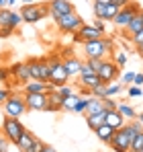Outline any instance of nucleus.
Segmentation results:
<instances>
[{"label": "nucleus", "instance_id": "nucleus-13", "mask_svg": "<svg viewBox=\"0 0 143 152\" xmlns=\"http://www.w3.org/2000/svg\"><path fill=\"white\" fill-rule=\"evenodd\" d=\"M53 88H55L53 84L45 80H37V78H31L29 82H25V93H49Z\"/></svg>", "mask_w": 143, "mask_h": 152}, {"label": "nucleus", "instance_id": "nucleus-40", "mask_svg": "<svg viewBox=\"0 0 143 152\" xmlns=\"http://www.w3.org/2000/svg\"><path fill=\"white\" fill-rule=\"evenodd\" d=\"M127 93H129V97H131V99H133V97H141V86L131 84V86L127 88Z\"/></svg>", "mask_w": 143, "mask_h": 152}, {"label": "nucleus", "instance_id": "nucleus-50", "mask_svg": "<svg viewBox=\"0 0 143 152\" xmlns=\"http://www.w3.org/2000/svg\"><path fill=\"white\" fill-rule=\"evenodd\" d=\"M43 152H57V148H53V146H49V144H45V148H43Z\"/></svg>", "mask_w": 143, "mask_h": 152}, {"label": "nucleus", "instance_id": "nucleus-9", "mask_svg": "<svg viewBox=\"0 0 143 152\" xmlns=\"http://www.w3.org/2000/svg\"><path fill=\"white\" fill-rule=\"evenodd\" d=\"M141 10V6L139 4H135V2H129L127 6H123L119 10V15H117V19H115V25L117 27H121V29H125V27L131 23V19L137 15Z\"/></svg>", "mask_w": 143, "mask_h": 152}, {"label": "nucleus", "instance_id": "nucleus-34", "mask_svg": "<svg viewBox=\"0 0 143 152\" xmlns=\"http://www.w3.org/2000/svg\"><path fill=\"white\" fill-rule=\"evenodd\" d=\"M78 101V95H72L68 99H64V109H68V111H74V105Z\"/></svg>", "mask_w": 143, "mask_h": 152}, {"label": "nucleus", "instance_id": "nucleus-26", "mask_svg": "<svg viewBox=\"0 0 143 152\" xmlns=\"http://www.w3.org/2000/svg\"><path fill=\"white\" fill-rule=\"evenodd\" d=\"M117 109L125 115V119H137V115H139V113H137L131 105H127V103H119V107H117Z\"/></svg>", "mask_w": 143, "mask_h": 152}, {"label": "nucleus", "instance_id": "nucleus-16", "mask_svg": "<svg viewBox=\"0 0 143 152\" xmlns=\"http://www.w3.org/2000/svg\"><path fill=\"white\" fill-rule=\"evenodd\" d=\"M49 10L57 12V15H68V12H74V4L70 0H51L49 2Z\"/></svg>", "mask_w": 143, "mask_h": 152}, {"label": "nucleus", "instance_id": "nucleus-12", "mask_svg": "<svg viewBox=\"0 0 143 152\" xmlns=\"http://www.w3.org/2000/svg\"><path fill=\"white\" fill-rule=\"evenodd\" d=\"M100 37H104V31H100L98 27L94 25H84L80 27L78 31H76V41H92V39H100Z\"/></svg>", "mask_w": 143, "mask_h": 152}, {"label": "nucleus", "instance_id": "nucleus-45", "mask_svg": "<svg viewBox=\"0 0 143 152\" xmlns=\"http://www.w3.org/2000/svg\"><path fill=\"white\" fill-rule=\"evenodd\" d=\"M57 91H59V93H61V95H64V97H66V99H68V97H72V95H74V93H72V88H70V86H68V84H64V86H59V88H57Z\"/></svg>", "mask_w": 143, "mask_h": 152}, {"label": "nucleus", "instance_id": "nucleus-51", "mask_svg": "<svg viewBox=\"0 0 143 152\" xmlns=\"http://www.w3.org/2000/svg\"><path fill=\"white\" fill-rule=\"evenodd\" d=\"M6 4H8V0H0V8H6Z\"/></svg>", "mask_w": 143, "mask_h": 152}, {"label": "nucleus", "instance_id": "nucleus-27", "mask_svg": "<svg viewBox=\"0 0 143 152\" xmlns=\"http://www.w3.org/2000/svg\"><path fill=\"white\" fill-rule=\"evenodd\" d=\"M27 64H29V72H31V78H37V80H41V64H39V60H29Z\"/></svg>", "mask_w": 143, "mask_h": 152}, {"label": "nucleus", "instance_id": "nucleus-55", "mask_svg": "<svg viewBox=\"0 0 143 152\" xmlns=\"http://www.w3.org/2000/svg\"><path fill=\"white\" fill-rule=\"evenodd\" d=\"M137 51H139V56L143 58V45H141V48H137Z\"/></svg>", "mask_w": 143, "mask_h": 152}, {"label": "nucleus", "instance_id": "nucleus-20", "mask_svg": "<svg viewBox=\"0 0 143 152\" xmlns=\"http://www.w3.org/2000/svg\"><path fill=\"white\" fill-rule=\"evenodd\" d=\"M106 107H104V101L98 99V97H90L88 101V109H86V115H92V113H104Z\"/></svg>", "mask_w": 143, "mask_h": 152}, {"label": "nucleus", "instance_id": "nucleus-5", "mask_svg": "<svg viewBox=\"0 0 143 152\" xmlns=\"http://www.w3.org/2000/svg\"><path fill=\"white\" fill-rule=\"evenodd\" d=\"M29 111V107H27V101H25V95L23 97H19V95H10L6 103H4V113L8 115V117H19L21 119V115H25Z\"/></svg>", "mask_w": 143, "mask_h": 152}, {"label": "nucleus", "instance_id": "nucleus-15", "mask_svg": "<svg viewBox=\"0 0 143 152\" xmlns=\"http://www.w3.org/2000/svg\"><path fill=\"white\" fill-rule=\"evenodd\" d=\"M104 119H106V124L113 127V129H121V127H125V115L121 113L119 109H108L106 111V115H104Z\"/></svg>", "mask_w": 143, "mask_h": 152}, {"label": "nucleus", "instance_id": "nucleus-56", "mask_svg": "<svg viewBox=\"0 0 143 152\" xmlns=\"http://www.w3.org/2000/svg\"><path fill=\"white\" fill-rule=\"evenodd\" d=\"M14 2H19V0H8V4H14Z\"/></svg>", "mask_w": 143, "mask_h": 152}, {"label": "nucleus", "instance_id": "nucleus-43", "mask_svg": "<svg viewBox=\"0 0 143 152\" xmlns=\"http://www.w3.org/2000/svg\"><path fill=\"white\" fill-rule=\"evenodd\" d=\"M8 97H10V91H8L6 86H2V88H0V105H4Z\"/></svg>", "mask_w": 143, "mask_h": 152}, {"label": "nucleus", "instance_id": "nucleus-36", "mask_svg": "<svg viewBox=\"0 0 143 152\" xmlns=\"http://www.w3.org/2000/svg\"><path fill=\"white\" fill-rule=\"evenodd\" d=\"M90 66H92V70H94L96 74H98V70H100V66H102V62L104 60H98V58H90V60H86Z\"/></svg>", "mask_w": 143, "mask_h": 152}, {"label": "nucleus", "instance_id": "nucleus-14", "mask_svg": "<svg viewBox=\"0 0 143 152\" xmlns=\"http://www.w3.org/2000/svg\"><path fill=\"white\" fill-rule=\"evenodd\" d=\"M10 74H12V78L17 82H23V84L31 80V72H29V64L27 62H23V64H12L10 66Z\"/></svg>", "mask_w": 143, "mask_h": 152}, {"label": "nucleus", "instance_id": "nucleus-37", "mask_svg": "<svg viewBox=\"0 0 143 152\" xmlns=\"http://www.w3.org/2000/svg\"><path fill=\"white\" fill-rule=\"evenodd\" d=\"M131 41L135 43V48H141L143 45V29L139 33H135V35H131Z\"/></svg>", "mask_w": 143, "mask_h": 152}, {"label": "nucleus", "instance_id": "nucleus-58", "mask_svg": "<svg viewBox=\"0 0 143 152\" xmlns=\"http://www.w3.org/2000/svg\"><path fill=\"white\" fill-rule=\"evenodd\" d=\"M139 152H143V148H141V150H139Z\"/></svg>", "mask_w": 143, "mask_h": 152}, {"label": "nucleus", "instance_id": "nucleus-44", "mask_svg": "<svg viewBox=\"0 0 143 152\" xmlns=\"http://www.w3.org/2000/svg\"><path fill=\"white\" fill-rule=\"evenodd\" d=\"M121 82H123V84H133V82H135V72H127V74L123 76Z\"/></svg>", "mask_w": 143, "mask_h": 152}, {"label": "nucleus", "instance_id": "nucleus-33", "mask_svg": "<svg viewBox=\"0 0 143 152\" xmlns=\"http://www.w3.org/2000/svg\"><path fill=\"white\" fill-rule=\"evenodd\" d=\"M143 148V129L133 138V142H131V150H135V152H139Z\"/></svg>", "mask_w": 143, "mask_h": 152}, {"label": "nucleus", "instance_id": "nucleus-42", "mask_svg": "<svg viewBox=\"0 0 143 152\" xmlns=\"http://www.w3.org/2000/svg\"><path fill=\"white\" fill-rule=\"evenodd\" d=\"M115 62H117L119 66H125V64H127V53H125V51H119V53L115 56Z\"/></svg>", "mask_w": 143, "mask_h": 152}, {"label": "nucleus", "instance_id": "nucleus-53", "mask_svg": "<svg viewBox=\"0 0 143 152\" xmlns=\"http://www.w3.org/2000/svg\"><path fill=\"white\" fill-rule=\"evenodd\" d=\"M137 119H139V124L143 126V113H139V115H137Z\"/></svg>", "mask_w": 143, "mask_h": 152}, {"label": "nucleus", "instance_id": "nucleus-47", "mask_svg": "<svg viewBox=\"0 0 143 152\" xmlns=\"http://www.w3.org/2000/svg\"><path fill=\"white\" fill-rule=\"evenodd\" d=\"M135 86H141L143 84V74H135V82H133Z\"/></svg>", "mask_w": 143, "mask_h": 152}, {"label": "nucleus", "instance_id": "nucleus-38", "mask_svg": "<svg viewBox=\"0 0 143 152\" xmlns=\"http://www.w3.org/2000/svg\"><path fill=\"white\" fill-rule=\"evenodd\" d=\"M8 144H12V142H10V140L0 132V152H6V150H8Z\"/></svg>", "mask_w": 143, "mask_h": 152}, {"label": "nucleus", "instance_id": "nucleus-52", "mask_svg": "<svg viewBox=\"0 0 143 152\" xmlns=\"http://www.w3.org/2000/svg\"><path fill=\"white\" fill-rule=\"evenodd\" d=\"M25 4H37V0H23Z\"/></svg>", "mask_w": 143, "mask_h": 152}, {"label": "nucleus", "instance_id": "nucleus-30", "mask_svg": "<svg viewBox=\"0 0 143 152\" xmlns=\"http://www.w3.org/2000/svg\"><path fill=\"white\" fill-rule=\"evenodd\" d=\"M123 91H125V84H123V82H117V84H110V82H108V86H106V97L119 95Z\"/></svg>", "mask_w": 143, "mask_h": 152}, {"label": "nucleus", "instance_id": "nucleus-18", "mask_svg": "<svg viewBox=\"0 0 143 152\" xmlns=\"http://www.w3.org/2000/svg\"><path fill=\"white\" fill-rule=\"evenodd\" d=\"M64 66H66V70H68V74L72 76H80V68H82V62L76 58V56H68V58H64Z\"/></svg>", "mask_w": 143, "mask_h": 152}, {"label": "nucleus", "instance_id": "nucleus-35", "mask_svg": "<svg viewBox=\"0 0 143 152\" xmlns=\"http://www.w3.org/2000/svg\"><path fill=\"white\" fill-rule=\"evenodd\" d=\"M43 148H45V144L39 140V138H35V142H33V146L29 148L27 152H43Z\"/></svg>", "mask_w": 143, "mask_h": 152}, {"label": "nucleus", "instance_id": "nucleus-54", "mask_svg": "<svg viewBox=\"0 0 143 152\" xmlns=\"http://www.w3.org/2000/svg\"><path fill=\"white\" fill-rule=\"evenodd\" d=\"M94 2H104V4H108V2H113V0H94Z\"/></svg>", "mask_w": 143, "mask_h": 152}, {"label": "nucleus", "instance_id": "nucleus-24", "mask_svg": "<svg viewBox=\"0 0 143 152\" xmlns=\"http://www.w3.org/2000/svg\"><path fill=\"white\" fill-rule=\"evenodd\" d=\"M104 115H106V111H104V113H92V115H86V124H88V127H90V129H98L102 124H106Z\"/></svg>", "mask_w": 143, "mask_h": 152}, {"label": "nucleus", "instance_id": "nucleus-17", "mask_svg": "<svg viewBox=\"0 0 143 152\" xmlns=\"http://www.w3.org/2000/svg\"><path fill=\"white\" fill-rule=\"evenodd\" d=\"M49 109L47 111H64V95L57 91V88H53V91H49Z\"/></svg>", "mask_w": 143, "mask_h": 152}, {"label": "nucleus", "instance_id": "nucleus-4", "mask_svg": "<svg viewBox=\"0 0 143 152\" xmlns=\"http://www.w3.org/2000/svg\"><path fill=\"white\" fill-rule=\"evenodd\" d=\"M49 64H51V80H49V84H53L55 88H59V86H64V84H68V70H66V66H64V60H59V58H51L49 56Z\"/></svg>", "mask_w": 143, "mask_h": 152}, {"label": "nucleus", "instance_id": "nucleus-6", "mask_svg": "<svg viewBox=\"0 0 143 152\" xmlns=\"http://www.w3.org/2000/svg\"><path fill=\"white\" fill-rule=\"evenodd\" d=\"M25 23L23 15L19 12H12V10H8V8H0V29L2 31H8V33H12L17 27Z\"/></svg>", "mask_w": 143, "mask_h": 152}, {"label": "nucleus", "instance_id": "nucleus-2", "mask_svg": "<svg viewBox=\"0 0 143 152\" xmlns=\"http://www.w3.org/2000/svg\"><path fill=\"white\" fill-rule=\"evenodd\" d=\"M51 17H53V21H55L57 29H59V31H64V33H76L80 27L84 25L82 17H80V15H76V12H68V15L51 12Z\"/></svg>", "mask_w": 143, "mask_h": 152}, {"label": "nucleus", "instance_id": "nucleus-41", "mask_svg": "<svg viewBox=\"0 0 143 152\" xmlns=\"http://www.w3.org/2000/svg\"><path fill=\"white\" fill-rule=\"evenodd\" d=\"M102 101H104V107H106V111H108V109H117V107H119V103L115 101V99H110V97H104Z\"/></svg>", "mask_w": 143, "mask_h": 152}, {"label": "nucleus", "instance_id": "nucleus-21", "mask_svg": "<svg viewBox=\"0 0 143 152\" xmlns=\"http://www.w3.org/2000/svg\"><path fill=\"white\" fill-rule=\"evenodd\" d=\"M125 29H127L131 35H135V33H139V31H141V29H143V8L135 15V17H133V19H131V23L125 27Z\"/></svg>", "mask_w": 143, "mask_h": 152}, {"label": "nucleus", "instance_id": "nucleus-1", "mask_svg": "<svg viewBox=\"0 0 143 152\" xmlns=\"http://www.w3.org/2000/svg\"><path fill=\"white\" fill-rule=\"evenodd\" d=\"M82 48H84V56H86V60H90V58L106 60L108 51L113 50V41L100 37V39H92V41H84Z\"/></svg>", "mask_w": 143, "mask_h": 152}, {"label": "nucleus", "instance_id": "nucleus-23", "mask_svg": "<svg viewBox=\"0 0 143 152\" xmlns=\"http://www.w3.org/2000/svg\"><path fill=\"white\" fill-rule=\"evenodd\" d=\"M33 142H35V136H33L29 129H25V134L21 136V140L17 142V148H19L21 152H27L31 146H33Z\"/></svg>", "mask_w": 143, "mask_h": 152}, {"label": "nucleus", "instance_id": "nucleus-25", "mask_svg": "<svg viewBox=\"0 0 143 152\" xmlns=\"http://www.w3.org/2000/svg\"><path fill=\"white\" fill-rule=\"evenodd\" d=\"M39 64H41V80L49 82L51 80V64H49V58H41Z\"/></svg>", "mask_w": 143, "mask_h": 152}, {"label": "nucleus", "instance_id": "nucleus-32", "mask_svg": "<svg viewBox=\"0 0 143 152\" xmlns=\"http://www.w3.org/2000/svg\"><path fill=\"white\" fill-rule=\"evenodd\" d=\"M88 101H90V99L78 97V101H76V105H74V111H76V113H86V109H88Z\"/></svg>", "mask_w": 143, "mask_h": 152}, {"label": "nucleus", "instance_id": "nucleus-8", "mask_svg": "<svg viewBox=\"0 0 143 152\" xmlns=\"http://www.w3.org/2000/svg\"><path fill=\"white\" fill-rule=\"evenodd\" d=\"M25 101H27L29 111H47L49 109L47 93H25Z\"/></svg>", "mask_w": 143, "mask_h": 152}, {"label": "nucleus", "instance_id": "nucleus-48", "mask_svg": "<svg viewBox=\"0 0 143 152\" xmlns=\"http://www.w3.org/2000/svg\"><path fill=\"white\" fill-rule=\"evenodd\" d=\"M92 25H94V27H98L100 31H104V25H102V21H100V19H96V21L92 23Z\"/></svg>", "mask_w": 143, "mask_h": 152}, {"label": "nucleus", "instance_id": "nucleus-10", "mask_svg": "<svg viewBox=\"0 0 143 152\" xmlns=\"http://www.w3.org/2000/svg\"><path fill=\"white\" fill-rule=\"evenodd\" d=\"M119 74H121V66L115 62V60H108V58L102 62V66H100V70H98L100 80H102V82H106V84H108V82H113Z\"/></svg>", "mask_w": 143, "mask_h": 152}, {"label": "nucleus", "instance_id": "nucleus-31", "mask_svg": "<svg viewBox=\"0 0 143 152\" xmlns=\"http://www.w3.org/2000/svg\"><path fill=\"white\" fill-rule=\"evenodd\" d=\"M106 86H108L106 82H100L98 86H94V88L90 91V95H92V97H98V99H104V97H106Z\"/></svg>", "mask_w": 143, "mask_h": 152}, {"label": "nucleus", "instance_id": "nucleus-7", "mask_svg": "<svg viewBox=\"0 0 143 152\" xmlns=\"http://www.w3.org/2000/svg\"><path fill=\"white\" fill-rule=\"evenodd\" d=\"M49 6H41V4H25L21 8V15H23L25 23H39L45 15H47Z\"/></svg>", "mask_w": 143, "mask_h": 152}, {"label": "nucleus", "instance_id": "nucleus-28", "mask_svg": "<svg viewBox=\"0 0 143 152\" xmlns=\"http://www.w3.org/2000/svg\"><path fill=\"white\" fill-rule=\"evenodd\" d=\"M119 10H121V6L117 2H108V4H106V19H104V21H115L117 15H119Z\"/></svg>", "mask_w": 143, "mask_h": 152}, {"label": "nucleus", "instance_id": "nucleus-19", "mask_svg": "<svg viewBox=\"0 0 143 152\" xmlns=\"http://www.w3.org/2000/svg\"><path fill=\"white\" fill-rule=\"evenodd\" d=\"M96 138L100 140V142H104V144H108L110 140H113V136H115V129L108 126V124H102V126L98 127V129H94Z\"/></svg>", "mask_w": 143, "mask_h": 152}, {"label": "nucleus", "instance_id": "nucleus-46", "mask_svg": "<svg viewBox=\"0 0 143 152\" xmlns=\"http://www.w3.org/2000/svg\"><path fill=\"white\" fill-rule=\"evenodd\" d=\"M8 74H10V68H0V80L2 82L8 80Z\"/></svg>", "mask_w": 143, "mask_h": 152}, {"label": "nucleus", "instance_id": "nucleus-49", "mask_svg": "<svg viewBox=\"0 0 143 152\" xmlns=\"http://www.w3.org/2000/svg\"><path fill=\"white\" fill-rule=\"evenodd\" d=\"M113 2H117V4H119L121 8H123V6H127V4H129L131 0H113Z\"/></svg>", "mask_w": 143, "mask_h": 152}, {"label": "nucleus", "instance_id": "nucleus-39", "mask_svg": "<svg viewBox=\"0 0 143 152\" xmlns=\"http://www.w3.org/2000/svg\"><path fill=\"white\" fill-rule=\"evenodd\" d=\"M86 74H96V72L92 70V66H90L88 62H82V68H80V76H86Z\"/></svg>", "mask_w": 143, "mask_h": 152}, {"label": "nucleus", "instance_id": "nucleus-57", "mask_svg": "<svg viewBox=\"0 0 143 152\" xmlns=\"http://www.w3.org/2000/svg\"><path fill=\"white\" fill-rule=\"evenodd\" d=\"M129 152H135V150H129Z\"/></svg>", "mask_w": 143, "mask_h": 152}, {"label": "nucleus", "instance_id": "nucleus-29", "mask_svg": "<svg viewBox=\"0 0 143 152\" xmlns=\"http://www.w3.org/2000/svg\"><path fill=\"white\" fill-rule=\"evenodd\" d=\"M94 17L100 21L106 19V4L104 2H94Z\"/></svg>", "mask_w": 143, "mask_h": 152}, {"label": "nucleus", "instance_id": "nucleus-11", "mask_svg": "<svg viewBox=\"0 0 143 152\" xmlns=\"http://www.w3.org/2000/svg\"><path fill=\"white\" fill-rule=\"evenodd\" d=\"M108 146L115 152H129L131 150V138L127 136V132L121 127V129H115V136L113 140L108 142Z\"/></svg>", "mask_w": 143, "mask_h": 152}, {"label": "nucleus", "instance_id": "nucleus-22", "mask_svg": "<svg viewBox=\"0 0 143 152\" xmlns=\"http://www.w3.org/2000/svg\"><path fill=\"white\" fill-rule=\"evenodd\" d=\"M102 80H100V76L98 74H86V76H80V86L82 88H88V91H92L94 86H98Z\"/></svg>", "mask_w": 143, "mask_h": 152}, {"label": "nucleus", "instance_id": "nucleus-3", "mask_svg": "<svg viewBox=\"0 0 143 152\" xmlns=\"http://www.w3.org/2000/svg\"><path fill=\"white\" fill-rule=\"evenodd\" d=\"M25 129H27V127L21 124L19 117H8V115H6V117L2 119V134H4L14 146H17V142L21 140V136L25 134Z\"/></svg>", "mask_w": 143, "mask_h": 152}]
</instances>
